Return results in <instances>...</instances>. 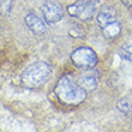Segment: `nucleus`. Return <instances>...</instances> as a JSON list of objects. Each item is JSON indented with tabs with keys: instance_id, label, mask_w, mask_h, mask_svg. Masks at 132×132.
Wrapping results in <instances>:
<instances>
[{
	"instance_id": "f257e3e1",
	"label": "nucleus",
	"mask_w": 132,
	"mask_h": 132,
	"mask_svg": "<svg viewBox=\"0 0 132 132\" xmlns=\"http://www.w3.org/2000/svg\"><path fill=\"white\" fill-rule=\"evenodd\" d=\"M54 93L60 102L69 106H77L87 97V91L70 76H63L58 80Z\"/></svg>"
},
{
	"instance_id": "f03ea898",
	"label": "nucleus",
	"mask_w": 132,
	"mask_h": 132,
	"mask_svg": "<svg viewBox=\"0 0 132 132\" xmlns=\"http://www.w3.org/2000/svg\"><path fill=\"white\" fill-rule=\"evenodd\" d=\"M52 76V67L45 61L29 65L22 73V83L27 88L36 89L42 87Z\"/></svg>"
},
{
	"instance_id": "7ed1b4c3",
	"label": "nucleus",
	"mask_w": 132,
	"mask_h": 132,
	"mask_svg": "<svg viewBox=\"0 0 132 132\" xmlns=\"http://www.w3.org/2000/svg\"><path fill=\"white\" fill-rule=\"evenodd\" d=\"M98 0H78L67 6V13L80 21H89L94 17Z\"/></svg>"
},
{
	"instance_id": "20e7f679",
	"label": "nucleus",
	"mask_w": 132,
	"mask_h": 132,
	"mask_svg": "<svg viewBox=\"0 0 132 132\" xmlns=\"http://www.w3.org/2000/svg\"><path fill=\"white\" fill-rule=\"evenodd\" d=\"M71 60L73 65L82 70L94 69L97 65V54L94 52V49L89 47H79L76 48L71 54Z\"/></svg>"
},
{
	"instance_id": "39448f33",
	"label": "nucleus",
	"mask_w": 132,
	"mask_h": 132,
	"mask_svg": "<svg viewBox=\"0 0 132 132\" xmlns=\"http://www.w3.org/2000/svg\"><path fill=\"white\" fill-rule=\"evenodd\" d=\"M41 12L45 22L48 24H54L56 22H59L64 16L61 6L54 1H48V3L43 4V6L41 7Z\"/></svg>"
},
{
	"instance_id": "423d86ee",
	"label": "nucleus",
	"mask_w": 132,
	"mask_h": 132,
	"mask_svg": "<svg viewBox=\"0 0 132 132\" xmlns=\"http://www.w3.org/2000/svg\"><path fill=\"white\" fill-rule=\"evenodd\" d=\"M25 24L34 34H43L47 30V25H46L45 19H41L37 14L29 13L25 16Z\"/></svg>"
},
{
	"instance_id": "0eeeda50",
	"label": "nucleus",
	"mask_w": 132,
	"mask_h": 132,
	"mask_svg": "<svg viewBox=\"0 0 132 132\" xmlns=\"http://www.w3.org/2000/svg\"><path fill=\"white\" fill-rule=\"evenodd\" d=\"M117 11L113 9V7L106 6L103 9H101V11L96 16V22H97V25L101 29L104 28L106 25H108L112 22L117 21Z\"/></svg>"
},
{
	"instance_id": "6e6552de",
	"label": "nucleus",
	"mask_w": 132,
	"mask_h": 132,
	"mask_svg": "<svg viewBox=\"0 0 132 132\" xmlns=\"http://www.w3.org/2000/svg\"><path fill=\"white\" fill-rule=\"evenodd\" d=\"M77 83L88 93V91H93L96 89L98 83V78L97 76H95L94 73H88V75L80 76L78 78V80H77Z\"/></svg>"
},
{
	"instance_id": "1a4fd4ad",
	"label": "nucleus",
	"mask_w": 132,
	"mask_h": 132,
	"mask_svg": "<svg viewBox=\"0 0 132 132\" xmlns=\"http://www.w3.org/2000/svg\"><path fill=\"white\" fill-rule=\"evenodd\" d=\"M101 30H102V35H103L107 40H114V38L118 37L119 35H120V32H121V24H120L119 21L117 19V21L112 22V23H109L108 25H106V27L102 28Z\"/></svg>"
},
{
	"instance_id": "9d476101",
	"label": "nucleus",
	"mask_w": 132,
	"mask_h": 132,
	"mask_svg": "<svg viewBox=\"0 0 132 132\" xmlns=\"http://www.w3.org/2000/svg\"><path fill=\"white\" fill-rule=\"evenodd\" d=\"M117 109L122 114H130L132 112V102L126 97L119 98L117 102Z\"/></svg>"
},
{
	"instance_id": "9b49d317",
	"label": "nucleus",
	"mask_w": 132,
	"mask_h": 132,
	"mask_svg": "<svg viewBox=\"0 0 132 132\" xmlns=\"http://www.w3.org/2000/svg\"><path fill=\"white\" fill-rule=\"evenodd\" d=\"M119 55L121 56L122 59L132 63V42L131 43H126L119 49Z\"/></svg>"
},
{
	"instance_id": "f8f14e48",
	"label": "nucleus",
	"mask_w": 132,
	"mask_h": 132,
	"mask_svg": "<svg viewBox=\"0 0 132 132\" xmlns=\"http://www.w3.org/2000/svg\"><path fill=\"white\" fill-rule=\"evenodd\" d=\"M14 0H0V13L9 14L11 12V9L13 6Z\"/></svg>"
},
{
	"instance_id": "ddd939ff",
	"label": "nucleus",
	"mask_w": 132,
	"mask_h": 132,
	"mask_svg": "<svg viewBox=\"0 0 132 132\" xmlns=\"http://www.w3.org/2000/svg\"><path fill=\"white\" fill-rule=\"evenodd\" d=\"M125 6H127V7H132V0H120Z\"/></svg>"
}]
</instances>
